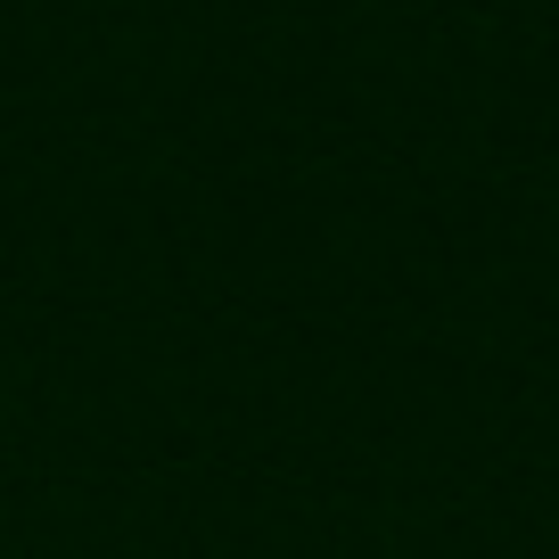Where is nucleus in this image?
Masks as SVG:
<instances>
[]
</instances>
